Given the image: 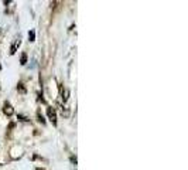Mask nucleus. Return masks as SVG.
Instances as JSON below:
<instances>
[{
  "label": "nucleus",
  "instance_id": "nucleus-1",
  "mask_svg": "<svg viewBox=\"0 0 188 170\" xmlns=\"http://www.w3.org/2000/svg\"><path fill=\"white\" fill-rule=\"evenodd\" d=\"M47 115H48L49 121L53 122L54 125H57V114H55V111H54L53 106H48V108H47Z\"/></svg>",
  "mask_w": 188,
  "mask_h": 170
},
{
  "label": "nucleus",
  "instance_id": "nucleus-2",
  "mask_svg": "<svg viewBox=\"0 0 188 170\" xmlns=\"http://www.w3.org/2000/svg\"><path fill=\"white\" fill-rule=\"evenodd\" d=\"M3 112L4 114L7 115V116H10V115H13V108H12V105H10L9 102H6V104H4V108H3Z\"/></svg>",
  "mask_w": 188,
  "mask_h": 170
},
{
  "label": "nucleus",
  "instance_id": "nucleus-3",
  "mask_svg": "<svg viewBox=\"0 0 188 170\" xmlns=\"http://www.w3.org/2000/svg\"><path fill=\"white\" fill-rule=\"evenodd\" d=\"M17 46H20V40H19V41H16V44H13V46H12L10 54H14V53H16V50H17Z\"/></svg>",
  "mask_w": 188,
  "mask_h": 170
},
{
  "label": "nucleus",
  "instance_id": "nucleus-4",
  "mask_svg": "<svg viewBox=\"0 0 188 170\" xmlns=\"http://www.w3.org/2000/svg\"><path fill=\"white\" fill-rule=\"evenodd\" d=\"M26 62H27V54L23 53V54H21V60H20V64H21V65H26Z\"/></svg>",
  "mask_w": 188,
  "mask_h": 170
},
{
  "label": "nucleus",
  "instance_id": "nucleus-5",
  "mask_svg": "<svg viewBox=\"0 0 188 170\" xmlns=\"http://www.w3.org/2000/svg\"><path fill=\"white\" fill-rule=\"evenodd\" d=\"M28 38H30V41H34V38H35V33H34V31H28Z\"/></svg>",
  "mask_w": 188,
  "mask_h": 170
},
{
  "label": "nucleus",
  "instance_id": "nucleus-6",
  "mask_svg": "<svg viewBox=\"0 0 188 170\" xmlns=\"http://www.w3.org/2000/svg\"><path fill=\"white\" fill-rule=\"evenodd\" d=\"M37 116H38V121H40L41 124H45V119H44V118H43V115H41L40 112H38V114H37Z\"/></svg>",
  "mask_w": 188,
  "mask_h": 170
},
{
  "label": "nucleus",
  "instance_id": "nucleus-7",
  "mask_svg": "<svg viewBox=\"0 0 188 170\" xmlns=\"http://www.w3.org/2000/svg\"><path fill=\"white\" fill-rule=\"evenodd\" d=\"M20 91H21V92H26V90H24V87H23V84H20Z\"/></svg>",
  "mask_w": 188,
  "mask_h": 170
},
{
  "label": "nucleus",
  "instance_id": "nucleus-8",
  "mask_svg": "<svg viewBox=\"0 0 188 170\" xmlns=\"http://www.w3.org/2000/svg\"><path fill=\"white\" fill-rule=\"evenodd\" d=\"M0 70H2V65H0Z\"/></svg>",
  "mask_w": 188,
  "mask_h": 170
}]
</instances>
